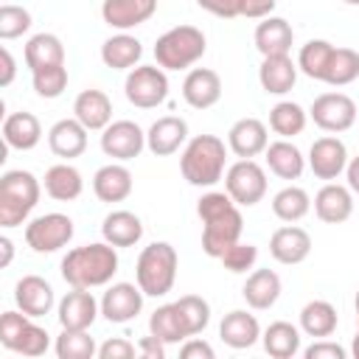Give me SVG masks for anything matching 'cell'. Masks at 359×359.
I'll use <instances>...</instances> for the list:
<instances>
[{
    "label": "cell",
    "instance_id": "cell-22",
    "mask_svg": "<svg viewBox=\"0 0 359 359\" xmlns=\"http://www.w3.org/2000/svg\"><path fill=\"white\" fill-rule=\"evenodd\" d=\"M48 149L62 157L73 160L87 151V126L79 118H62L48 129Z\"/></svg>",
    "mask_w": 359,
    "mask_h": 359
},
{
    "label": "cell",
    "instance_id": "cell-10",
    "mask_svg": "<svg viewBox=\"0 0 359 359\" xmlns=\"http://www.w3.org/2000/svg\"><path fill=\"white\" fill-rule=\"evenodd\" d=\"M309 118L323 132L337 135V132H348L356 123L359 112H356V104H353L351 95H345V93H323V95H317L311 101Z\"/></svg>",
    "mask_w": 359,
    "mask_h": 359
},
{
    "label": "cell",
    "instance_id": "cell-49",
    "mask_svg": "<svg viewBox=\"0 0 359 359\" xmlns=\"http://www.w3.org/2000/svg\"><path fill=\"white\" fill-rule=\"evenodd\" d=\"M303 356L306 359H348V351L339 345V342H334V339H314L306 351H303Z\"/></svg>",
    "mask_w": 359,
    "mask_h": 359
},
{
    "label": "cell",
    "instance_id": "cell-20",
    "mask_svg": "<svg viewBox=\"0 0 359 359\" xmlns=\"http://www.w3.org/2000/svg\"><path fill=\"white\" fill-rule=\"evenodd\" d=\"M182 98L194 109H210L222 98V76L210 67L188 70V76L182 81Z\"/></svg>",
    "mask_w": 359,
    "mask_h": 359
},
{
    "label": "cell",
    "instance_id": "cell-1",
    "mask_svg": "<svg viewBox=\"0 0 359 359\" xmlns=\"http://www.w3.org/2000/svg\"><path fill=\"white\" fill-rule=\"evenodd\" d=\"M196 216L202 219V250L210 258H222L236 241H241L244 219L238 205L227 191H208L196 202Z\"/></svg>",
    "mask_w": 359,
    "mask_h": 359
},
{
    "label": "cell",
    "instance_id": "cell-51",
    "mask_svg": "<svg viewBox=\"0 0 359 359\" xmlns=\"http://www.w3.org/2000/svg\"><path fill=\"white\" fill-rule=\"evenodd\" d=\"M196 6L213 17H222V20L241 17V0H196Z\"/></svg>",
    "mask_w": 359,
    "mask_h": 359
},
{
    "label": "cell",
    "instance_id": "cell-47",
    "mask_svg": "<svg viewBox=\"0 0 359 359\" xmlns=\"http://www.w3.org/2000/svg\"><path fill=\"white\" fill-rule=\"evenodd\" d=\"M219 261H222V266H224L227 272L244 275V272H250V269L255 266V261H258V247L250 244V241H236Z\"/></svg>",
    "mask_w": 359,
    "mask_h": 359
},
{
    "label": "cell",
    "instance_id": "cell-44",
    "mask_svg": "<svg viewBox=\"0 0 359 359\" xmlns=\"http://www.w3.org/2000/svg\"><path fill=\"white\" fill-rule=\"evenodd\" d=\"M31 84L36 90L39 98H59L67 90V67L65 65H50V67H39L31 73Z\"/></svg>",
    "mask_w": 359,
    "mask_h": 359
},
{
    "label": "cell",
    "instance_id": "cell-4",
    "mask_svg": "<svg viewBox=\"0 0 359 359\" xmlns=\"http://www.w3.org/2000/svg\"><path fill=\"white\" fill-rule=\"evenodd\" d=\"M180 255L168 241H151L140 250L135 264V283L143 289L146 297H163L174 289Z\"/></svg>",
    "mask_w": 359,
    "mask_h": 359
},
{
    "label": "cell",
    "instance_id": "cell-39",
    "mask_svg": "<svg viewBox=\"0 0 359 359\" xmlns=\"http://www.w3.org/2000/svg\"><path fill=\"white\" fill-rule=\"evenodd\" d=\"M309 210H311V196H309L300 185H286V188H280V191L272 196V213H275L280 222H286V224L300 222Z\"/></svg>",
    "mask_w": 359,
    "mask_h": 359
},
{
    "label": "cell",
    "instance_id": "cell-13",
    "mask_svg": "<svg viewBox=\"0 0 359 359\" xmlns=\"http://www.w3.org/2000/svg\"><path fill=\"white\" fill-rule=\"evenodd\" d=\"M348 149L339 137L334 135H325V137H317L309 149V157H306V165L311 168V174L317 180H325V182H334L339 174H345V165H348Z\"/></svg>",
    "mask_w": 359,
    "mask_h": 359
},
{
    "label": "cell",
    "instance_id": "cell-5",
    "mask_svg": "<svg viewBox=\"0 0 359 359\" xmlns=\"http://www.w3.org/2000/svg\"><path fill=\"white\" fill-rule=\"evenodd\" d=\"M42 194L39 180L31 171L11 168L0 177V227H17L22 224L31 210L36 208Z\"/></svg>",
    "mask_w": 359,
    "mask_h": 359
},
{
    "label": "cell",
    "instance_id": "cell-6",
    "mask_svg": "<svg viewBox=\"0 0 359 359\" xmlns=\"http://www.w3.org/2000/svg\"><path fill=\"white\" fill-rule=\"evenodd\" d=\"M208 50V39L196 25H174L154 42V59L163 70H188Z\"/></svg>",
    "mask_w": 359,
    "mask_h": 359
},
{
    "label": "cell",
    "instance_id": "cell-33",
    "mask_svg": "<svg viewBox=\"0 0 359 359\" xmlns=\"http://www.w3.org/2000/svg\"><path fill=\"white\" fill-rule=\"evenodd\" d=\"M101 236L112 247H135L143 238V222L132 210H109L101 222Z\"/></svg>",
    "mask_w": 359,
    "mask_h": 359
},
{
    "label": "cell",
    "instance_id": "cell-30",
    "mask_svg": "<svg viewBox=\"0 0 359 359\" xmlns=\"http://www.w3.org/2000/svg\"><path fill=\"white\" fill-rule=\"evenodd\" d=\"M3 140L8 149L31 151L42 140V123L34 112H11L3 121Z\"/></svg>",
    "mask_w": 359,
    "mask_h": 359
},
{
    "label": "cell",
    "instance_id": "cell-26",
    "mask_svg": "<svg viewBox=\"0 0 359 359\" xmlns=\"http://www.w3.org/2000/svg\"><path fill=\"white\" fill-rule=\"evenodd\" d=\"M283 292V283H280V275L275 269H252L241 286V297L247 300L250 309L255 311H266L278 303Z\"/></svg>",
    "mask_w": 359,
    "mask_h": 359
},
{
    "label": "cell",
    "instance_id": "cell-40",
    "mask_svg": "<svg viewBox=\"0 0 359 359\" xmlns=\"http://www.w3.org/2000/svg\"><path fill=\"white\" fill-rule=\"evenodd\" d=\"M356 79H359V53L353 48H337L334 45V53L328 59L323 81L331 84V87H345Z\"/></svg>",
    "mask_w": 359,
    "mask_h": 359
},
{
    "label": "cell",
    "instance_id": "cell-31",
    "mask_svg": "<svg viewBox=\"0 0 359 359\" xmlns=\"http://www.w3.org/2000/svg\"><path fill=\"white\" fill-rule=\"evenodd\" d=\"M42 188L56 202H73V199L81 196L84 180H81V171L76 165H70V160H65V163H56V165H50L45 171Z\"/></svg>",
    "mask_w": 359,
    "mask_h": 359
},
{
    "label": "cell",
    "instance_id": "cell-23",
    "mask_svg": "<svg viewBox=\"0 0 359 359\" xmlns=\"http://www.w3.org/2000/svg\"><path fill=\"white\" fill-rule=\"evenodd\" d=\"M132 188H135L132 171H129L123 163H118V160L101 165V168L95 171V177H93V194H95L101 202H109V205L129 199Z\"/></svg>",
    "mask_w": 359,
    "mask_h": 359
},
{
    "label": "cell",
    "instance_id": "cell-55",
    "mask_svg": "<svg viewBox=\"0 0 359 359\" xmlns=\"http://www.w3.org/2000/svg\"><path fill=\"white\" fill-rule=\"evenodd\" d=\"M0 62H3V67H0V87H8L14 81V76H17V62H14V56H11V50L6 45L0 48Z\"/></svg>",
    "mask_w": 359,
    "mask_h": 359
},
{
    "label": "cell",
    "instance_id": "cell-12",
    "mask_svg": "<svg viewBox=\"0 0 359 359\" xmlns=\"http://www.w3.org/2000/svg\"><path fill=\"white\" fill-rule=\"evenodd\" d=\"M143 297L146 294L137 283H129V280L109 283L101 297V314L107 323H115V325L132 323L143 311Z\"/></svg>",
    "mask_w": 359,
    "mask_h": 359
},
{
    "label": "cell",
    "instance_id": "cell-36",
    "mask_svg": "<svg viewBox=\"0 0 359 359\" xmlns=\"http://www.w3.org/2000/svg\"><path fill=\"white\" fill-rule=\"evenodd\" d=\"M25 65L28 70H39V67H50V65H65V45L56 34H34L28 42H25Z\"/></svg>",
    "mask_w": 359,
    "mask_h": 359
},
{
    "label": "cell",
    "instance_id": "cell-29",
    "mask_svg": "<svg viewBox=\"0 0 359 359\" xmlns=\"http://www.w3.org/2000/svg\"><path fill=\"white\" fill-rule=\"evenodd\" d=\"M143 56V42L129 31H118L101 45V62L109 70H132Z\"/></svg>",
    "mask_w": 359,
    "mask_h": 359
},
{
    "label": "cell",
    "instance_id": "cell-15",
    "mask_svg": "<svg viewBox=\"0 0 359 359\" xmlns=\"http://www.w3.org/2000/svg\"><path fill=\"white\" fill-rule=\"evenodd\" d=\"M185 143H188V123L180 115H163L146 132V149L154 157H171Z\"/></svg>",
    "mask_w": 359,
    "mask_h": 359
},
{
    "label": "cell",
    "instance_id": "cell-25",
    "mask_svg": "<svg viewBox=\"0 0 359 359\" xmlns=\"http://www.w3.org/2000/svg\"><path fill=\"white\" fill-rule=\"evenodd\" d=\"M73 118H79L87 132H104L112 123V101L104 90H81L73 101Z\"/></svg>",
    "mask_w": 359,
    "mask_h": 359
},
{
    "label": "cell",
    "instance_id": "cell-3",
    "mask_svg": "<svg viewBox=\"0 0 359 359\" xmlns=\"http://www.w3.org/2000/svg\"><path fill=\"white\" fill-rule=\"evenodd\" d=\"M180 171L194 188H213L227 171V146L216 135H196L182 146Z\"/></svg>",
    "mask_w": 359,
    "mask_h": 359
},
{
    "label": "cell",
    "instance_id": "cell-7",
    "mask_svg": "<svg viewBox=\"0 0 359 359\" xmlns=\"http://www.w3.org/2000/svg\"><path fill=\"white\" fill-rule=\"evenodd\" d=\"M123 95L137 109H154L168 98V76L160 65H137L126 73Z\"/></svg>",
    "mask_w": 359,
    "mask_h": 359
},
{
    "label": "cell",
    "instance_id": "cell-42",
    "mask_svg": "<svg viewBox=\"0 0 359 359\" xmlns=\"http://www.w3.org/2000/svg\"><path fill=\"white\" fill-rule=\"evenodd\" d=\"M53 351L59 359H93V356H98L95 339L87 331H73V328H62Z\"/></svg>",
    "mask_w": 359,
    "mask_h": 359
},
{
    "label": "cell",
    "instance_id": "cell-52",
    "mask_svg": "<svg viewBox=\"0 0 359 359\" xmlns=\"http://www.w3.org/2000/svg\"><path fill=\"white\" fill-rule=\"evenodd\" d=\"M180 356H182V359H213L216 351L210 348V342H205V339H199V337H188V339L182 342V348H180Z\"/></svg>",
    "mask_w": 359,
    "mask_h": 359
},
{
    "label": "cell",
    "instance_id": "cell-45",
    "mask_svg": "<svg viewBox=\"0 0 359 359\" xmlns=\"http://www.w3.org/2000/svg\"><path fill=\"white\" fill-rule=\"evenodd\" d=\"M48 348H50V334H48L42 325H36L34 317L22 325L20 337H17L14 345H11V351H14V353H22V356H42Z\"/></svg>",
    "mask_w": 359,
    "mask_h": 359
},
{
    "label": "cell",
    "instance_id": "cell-38",
    "mask_svg": "<svg viewBox=\"0 0 359 359\" xmlns=\"http://www.w3.org/2000/svg\"><path fill=\"white\" fill-rule=\"evenodd\" d=\"M149 334L160 337L165 345H180L188 339V331H185V323L177 311L174 303H165V306H157L149 317Z\"/></svg>",
    "mask_w": 359,
    "mask_h": 359
},
{
    "label": "cell",
    "instance_id": "cell-48",
    "mask_svg": "<svg viewBox=\"0 0 359 359\" xmlns=\"http://www.w3.org/2000/svg\"><path fill=\"white\" fill-rule=\"evenodd\" d=\"M28 320H31V317H28L25 311H20V309H17V311H3V317H0V345L11 351L14 339L20 337L22 325H25Z\"/></svg>",
    "mask_w": 359,
    "mask_h": 359
},
{
    "label": "cell",
    "instance_id": "cell-35",
    "mask_svg": "<svg viewBox=\"0 0 359 359\" xmlns=\"http://www.w3.org/2000/svg\"><path fill=\"white\" fill-rule=\"evenodd\" d=\"M337 309L334 303L328 300H309L303 309H300V331L311 339H325L337 331Z\"/></svg>",
    "mask_w": 359,
    "mask_h": 359
},
{
    "label": "cell",
    "instance_id": "cell-24",
    "mask_svg": "<svg viewBox=\"0 0 359 359\" xmlns=\"http://www.w3.org/2000/svg\"><path fill=\"white\" fill-rule=\"evenodd\" d=\"M252 39H255V50L261 56H283L294 45V31L283 17L269 14L255 25Z\"/></svg>",
    "mask_w": 359,
    "mask_h": 359
},
{
    "label": "cell",
    "instance_id": "cell-18",
    "mask_svg": "<svg viewBox=\"0 0 359 359\" xmlns=\"http://www.w3.org/2000/svg\"><path fill=\"white\" fill-rule=\"evenodd\" d=\"M157 11V0H104L101 20L115 31H132L149 22Z\"/></svg>",
    "mask_w": 359,
    "mask_h": 359
},
{
    "label": "cell",
    "instance_id": "cell-53",
    "mask_svg": "<svg viewBox=\"0 0 359 359\" xmlns=\"http://www.w3.org/2000/svg\"><path fill=\"white\" fill-rule=\"evenodd\" d=\"M278 0H241V17L247 20H264L275 11Z\"/></svg>",
    "mask_w": 359,
    "mask_h": 359
},
{
    "label": "cell",
    "instance_id": "cell-9",
    "mask_svg": "<svg viewBox=\"0 0 359 359\" xmlns=\"http://www.w3.org/2000/svg\"><path fill=\"white\" fill-rule=\"evenodd\" d=\"M73 233L76 227L67 213H45L25 224V244L39 255H50L67 247Z\"/></svg>",
    "mask_w": 359,
    "mask_h": 359
},
{
    "label": "cell",
    "instance_id": "cell-43",
    "mask_svg": "<svg viewBox=\"0 0 359 359\" xmlns=\"http://www.w3.org/2000/svg\"><path fill=\"white\" fill-rule=\"evenodd\" d=\"M174 306H177V311H180V317L185 323L188 337H199L208 328V323H210V303L205 297H199V294H182L180 300H174Z\"/></svg>",
    "mask_w": 359,
    "mask_h": 359
},
{
    "label": "cell",
    "instance_id": "cell-32",
    "mask_svg": "<svg viewBox=\"0 0 359 359\" xmlns=\"http://www.w3.org/2000/svg\"><path fill=\"white\" fill-rule=\"evenodd\" d=\"M264 160H266V168L275 177H280V180H300V174L306 171L303 151L292 140H286V137L269 143L266 151H264Z\"/></svg>",
    "mask_w": 359,
    "mask_h": 359
},
{
    "label": "cell",
    "instance_id": "cell-41",
    "mask_svg": "<svg viewBox=\"0 0 359 359\" xmlns=\"http://www.w3.org/2000/svg\"><path fill=\"white\" fill-rule=\"evenodd\" d=\"M331 53H334V45L328 39H309L297 53V70L314 81H323Z\"/></svg>",
    "mask_w": 359,
    "mask_h": 359
},
{
    "label": "cell",
    "instance_id": "cell-21",
    "mask_svg": "<svg viewBox=\"0 0 359 359\" xmlns=\"http://www.w3.org/2000/svg\"><path fill=\"white\" fill-rule=\"evenodd\" d=\"M314 213L325 224H342L353 213V191L339 182H325L314 194Z\"/></svg>",
    "mask_w": 359,
    "mask_h": 359
},
{
    "label": "cell",
    "instance_id": "cell-50",
    "mask_svg": "<svg viewBox=\"0 0 359 359\" xmlns=\"http://www.w3.org/2000/svg\"><path fill=\"white\" fill-rule=\"evenodd\" d=\"M137 353V345H132L123 337H112L104 345H98V359H132Z\"/></svg>",
    "mask_w": 359,
    "mask_h": 359
},
{
    "label": "cell",
    "instance_id": "cell-14",
    "mask_svg": "<svg viewBox=\"0 0 359 359\" xmlns=\"http://www.w3.org/2000/svg\"><path fill=\"white\" fill-rule=\"evenodd\" d=\"M98 314H101V300H95L90 289L70 286V292L56 303V317H59L62 328L90 331V325L95 323Z\"/></svg>",
    "mask_w": 359,
    "mask_h": 359
},
{
    "label": "cell",
    "instance_id": "cell-19",
    "mask_svg": "<svg viewBox=\"0 0 359 359\" xmlns=\"http://www.w3.org/2000/svg\"><path fill=\"white\" fill-rule=\"evenodd\" d=\"M14 303L20 311H25L28 317H45L50 314V309L56 306V294L53 286L39 278V275H22L14 286Z\"/></svg>",
    "mask_w": 359,
    "mask_h": 359
},
{
    "label": "cell",
    "instance_id": "cell-59",
    "mask_svg": "<svg viewBox=\"0 0 359 359\" xmlns=\"http://www.w3.org/2000/svg\"><path fill=\"white\" fill-rule=\"evenodd\" d=\"M353 306H356V314H359V289H356V297H353Z\"/></svg>",
    "mask_w": 359,
    "mask_h": 359
},
{
    "label": "cell",
    "instance_id": "cell-28",
    "mask_svg": "<svg viewBox=\"0 0 359 359\" xmlns=\"http://www.w3.org/2000/svg\"><path fill=\"white\" fill-rule=\"evenodd\" d=\"M219 337L227 348L244 351V348H252L261 339V325H258L255 314H250L244 309H236V311L224 314V320L219 325Z\"/></svg>",
    "mask_w": 359,
    "mask_h": 359
},
{
    "label": "cell",
    "instance_id": "cell-58",
    "mask_svg": "<svg viewBox=\"0 0 359 359\" xmlns=\"http://www.w3.org/2000/svg\"><path fill=\"white\" fill-rule=\"evenodd\" d=\"M351 356L359 359V331H356V337H353V342H351Z\"/></svg>",
    "mask_w": 359,
    "mask_h": 359
},
{
    "label": "cell",
    "instance_id": "cell-2",
    "mask_svg": "<svg viewBox=\"0 0 359 359\" xmlns=\"http://www.w3.org/2000/svg\"><path fill=\"white\" fill-rule=\"evenodd\" d=\"M59 269H62V278L67 286H76V289L107 286L118 272V247H112L109 241L73 247L62 258Z\"/></svg>",
    "mask_w": 359,
    "mask_h": 359
},
{
    "label": "cell",
    "instance_id": "cell-8",
    "mask_svg": "<svg viewBox=\"0 0 359 359\" xmlns=\"http://www.w3.org/2000/svg\"><path fill=\"white\" fill-rule=\"evenodd\" d=\"M224 191L238 208H252L266 196V171L255 160H236L224 171Z\"/></svg>",
    "mask_w": 359,
    "mask_h": 359
},
{
    "label": "cell",
    "instance_id": "cell-61",
    "mask_svg": "<svg viewBox=\"0 0 359 359\" xmlns=\"http://www.w3.org/2000/svg\"><path fill=\"white\" fill-rule=\"evenodd\" d=\"M356 320H359V314H356ZM356 331H359V328H356Z\"/></svg>",
    "mask_w": 359,
    "mask_h": 359
},
{
    "label": "cell",
    "instance_id": "cell-11",
    "mask_svg": "<svg viewBox=\"0 0 359 359\" xmlns=\"http://www.w3.org/2000/svg\"><path fill=\"white\" fill-rule=\"evenodd\" d=\"M146 149V132L135 123V121H112L104 132H101V151L118 163L135 160L140 157V151Z\"/></svg>",
    "mask_w": 359,
    "mask_h": 359
},
{
    "label": "cell",
    "instance_id": "cell-60",
    "mask_svg": "<svg viewBox=\"0 0 359 359\" xmlns=\"http://www.w3.org/2000/svg\"><path fill=\"white\" fill-rule=\"evenodd\" d=\"M342 3H348V6H359V0H342Z\"/></svg>",
    "mask_w": 359,
    "mask_h": 359
},
{
    "label": "cell",
    "instance_id": "cell-46",
    "mask_svg": "<svg viewBox=\"0 0 359 359\" xmlns=\"http://www.w3.org/2000/svg\"><path fill=\"white\" fill-rule=\"evenodd\" d=\"M31 28V11L14 3L0 6V39H17Z\"/></svg>",
    "mask_w": 359,
    "mask_h": 359
},
{
    "label": "cell",
    "instance_id": "cell-27",
    "mask_svg": "<svg viewBox=\"0 0 359 359\" xmlns=\"http://www.w3.org/2000/svg\"><path fill=\"white\" fill-rule=\"evenodd\" d=\"M258 81L266 95H286L297 81V62L289 53L283 56H261Z\"/></svg>",
    "mask_w": 359,
    "mask_h": 359
},
{
    "label": "cell",
    "instance_id": "cell-57",
    "mask_svg": "<svg viewBox=\"0 0 359 359\" xmlns=\"http://www.w3.org/2000/svg\"><path fill=\"white\" fill-rule=\"evenodd\" d=\"M0 252H3V258H0V266L6 269V266L11 264V258H14V241H11L8 236H0Z\"/></svg>",
    "mask_w": 359,
    "mask_h": 359
},
{
    "label": "cell",
    "instance_id": "cell-54",
    "mask_svg": "<svg viewBox=\"0 0 359 359\" xmlns=\"http://www.w3.org/2000/svg\"><path fill=\"white\" fill-rule=\"evenodd\" d=\"M165 348H168V345H165L160 337H154V334L137 339V353H140L143 359H165Z\"/></svg>",
    "mask_w": 359,
    "mask_h": 359
},
{
    "label": "cell",
    "instance_id": "cell-37",
    "mask_svg": "<svg viewBox=\"0 0 359 359\" xmlns=\"http://www.w3.org/2000/svg\"><path fill=\"white\" fill-rule=\"evenodd\" d=\"M309 123V112L297 104V101H278L272 109H269V129L278 135V137H297Z\"/></svg>",
    "mask_w": 359,
    "mask_h": 359
},
{
    "label": "cell",
    "instance_id": "cell-56",
    "mask_svg": "<svg viewBox=\"0 0 359 359\" xmlns=\"http://www.w3.org/2000/svg\"><path fill=\"white\" fill-rule=\"evenodd\" d=\"M345 180H348V188H351L353 194H359V154L348 160V165H345Z\"/></svg>",
    "mask_w": 359,
    "mask_h": 359
},
{
    "label": "cell",
    "instance_id": "cell-34",
    "mask_svg": "<svg viewBox=\"0 0 359 359\" xmlns=\"http://www.w3.org/2000/svg\"><path fill=\"white\" fill-rule=\"evenodd\" d=\"M261 342L272 359H292L300 353V328L286 320H275L261 331Z\"/></svg>",
    "mask_w": 359,
    "mask_h": 359
},
{
    "label": "cell",
    "instance_id": "cell-17",
    "mask_svg": "<svg viewBox=\"0 0 359 359\" xmlns=\"http://www.w3.org/2000/svg\"><path fill=\"white\" fill-rule=\"evenodd\" d=\"M309 252H311V236H309V230H303L297 224H283L269 238V255L283 266L303 264L309 258Z\"/></svg>",
    "mask_w": 359,
    "mask_h": 359
},
{
    "label": "cell",
    "instance_id": "cell-16",
    "mask_svg": "<svg viewBox=\"0 0 359 359\" xmlns=\"http://www.w3.org/2000/svg\"><path fill=\"white\" fill-rule=\"evenodd\" d=\"M266 146H269V132L266 123L258 118H238L227 132V149L241 160H252L264 154Z\"/></svg>",
    "mask_w": 359,
    "mask_h": 359
}]
</instances>
